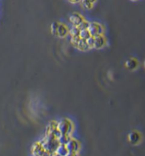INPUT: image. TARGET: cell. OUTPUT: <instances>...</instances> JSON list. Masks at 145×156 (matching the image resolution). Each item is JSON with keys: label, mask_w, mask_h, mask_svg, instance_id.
<instances>
[{"label": "cell", "mask_w": 145, "mask_h": 156, "mask_svg": "<svg viewBox=\"0 0 145 156\" xmlns=\"http://www.w3.org/2000/svg\"><path fill=\"white\" fill-rule=\"evenodd\" d=\"M43 148L47 152L49 155H53L55 154L57 148L60 145L58 138L51 134H46V138L44 140L40 141Z\"/></svg>", "instance_id": "cell-1"}, {"label": "cell", "mask_w": 145, "mask_h": 156, "mask_svg": "<svg viewBox=\"0 0 145 156\" xmlns=\"http://www.w3.org/2000/svg\"><path fill=\"white\" fill-rule=\"evenodd\" d=\"M57 128L62 135H69L72 131V124L69 119L64 118L57 124Z\"/></svg>", "instance_id": "cell-2"}, {"label": "cell", "mask_w": 145, "mask_h": 156, "mask_svg": "<svg viewBox=\"0 0 145 156\" xmlns=\"http://www.w3.org/2000/svg\"><path fill=\"white\" fill-rule=\"evenodd\" d=\"M88 30L89 31L91 36L94 37V38L101 35H103V32H104V28L103 26L98 22L89 23Z\"/></svg>", "instance_id": "cell-3"}, {"label": "cell", "mask_w": 145, "mask_h": 156, "mask_svg": "<svg viewBox=\"0 0 145 156\" xmlns=\"http://www.w3.org/2000/svg\"><path fill=\"white\" fill-rule=\"evenodd\" d=\"M66 147H67L68 151V155H76L78 153L79 148L78 142L74 139H70V141L66 145Z\"/></svg>", "instance_id": "cell-4"}, {"label": "cell", "mask_w": 145, "mask_h": 156, "mask_svg": "<svg viewBox=\"0 0 145 156\" xmlns=\"http://www.w3.org/2000/svg\"><path fill=\"white\" fill-rule=\"evenodd\" d=\"M84 21V18L79 13H73L69 16V22L73 26H79Z\"/></svg>", "instance_id": "cell-5"}, {"label": "cell", "mask_w": 145, "mask_h": 156, "mask_svg": "<svg viewBox=\"0 0 145 156\" xmlns=\"http://www.w3.org/2000/svg\"><path fill=\"white\" fill-rule=\"evenodd\" d=\"M32 153L34 155H49L46 151H45V149L43 148L42 144L40 142L37 143L36 144L34 145V146L32 148Z\"/></svg>", "instance_id": "cell-6"}, {"label": "cell", "mask_w": 145, "mask_h": 156, "mask_svg": "<svg viewBox=\"0 0 145 156\" xmlns=\"http://www.w3.org/2000/svg\"><path fill=\"white\" fill-rule=\"evenodd\" d=\"M106 44V40L103 35L96 36L94 38V48L96 49H101L103 48Z\"/></svg>", "instance_id": "cell-7"}, {"label": "cell", "mask_w": 145, "mask_h": 156, "mask_svg": "<svg viewBox=\"0 0 145 156\" xmlns=\"http://www.w3.org/2000/svg\"><path fill=\"white\" fill-rule=\"evenodd\" d=\"M69 34V29L65 24L59 23L57 28V36L60 38H65Z\"/></svg>", "instance_id": "cell-8"}, {"label": "cell", "mask_w": 145, "mask_h": 156, "mask_svg": "<svg viewBox=\"0 0 145 156\" xmlns=\"http://www.w3.org/2000/svg\"><path fill=\"white\" fill-rule=\"evenodd\" d=\"M74 47L81 51H87L90 49L88 44H87L86 41L82 38L79 39V41H78Z\"/></svg>", "instance_id": "cell-9"}, {"label": "cell", "mask_w": 145, "mask_h": 156, "mask_svg": "<svg viewBox=\"0 0 145 156\" xmlns=\"http://www.w3.org/2000/svg\"><path fill=\"white\" fill-rule=\"evenodd\" d=\"M96 0H81V4L84 9H91L94 7V4L96 3Z\"/></svg>", "instance_id": "cell-10"}, {"label": "cell", "mask_w": 145, "mask_h": 156, "mask_svg": "<svg viewBox=\"0 0 145 156\" xmlns=\"http://www.w3.org/2000/svg\"><path fill=\"white\" fill-rule=\"evenodd\" d=\"M56 155H68V151L67 147L65 145H60L59 147L57 148V151L55 152Z\"/></svg>", "instance_id": "cell-11"}, {"label": "cell", "mask_w": 145, "mask_h": 156, "mask_svg": "<svg viewBox=\"0 0 145 156\" xmlns=\"http://www.w3.org/2000/svg\"><path fill=\"white\" fill-rule=\"evenodd\" d=\"M71 138L69 137V135H61L58 138L60 143L61 145H67V143L70 141Z\"/></svg>", "instance_id": "cell-12"}, {"label": "cell", "mask_w": 145, "mask_h": 156, "mask_svg": "<svg viewBox=\"0 0 145 156\" xmlns=\"http://www.w3.org/2000/svg\"><path fill=\"white\" fill-rule=\"evenodd\" d=\"M80 29L78 28V26H72L69 30V34L71 37L79 36Z\"/></svg>", "instance_id": "cell-13"}, {"label": "cell", "mask_w": 145, "mask_h": 156, "mask_svg": "<svg viewBox=\"0 0 145 156\" xmlns=\"http://www.w3.org/2000/svg\"><path fill=\"white\" fill-rule=\"evenodd\" d=\"M90 36H91V34L88 29H84V30L80 31V34H79L80 38L84 39V40H87V39L89 38Z\"/></svg>", "instance_id": "cell-14"}, {"label": "cell", "mask_w": 145, "mask_h": 156, "mask_svg": "<svg viewBox=\"0 0 145 156\" xmlns=\"http://www.w3.org/2000/svg\"><path fill=\"white\" fill-rule=\"evenodd\" d=\"M58 26H59V23L57 22H53V24H51V26H50V31H51V34H53V36H57Z\"/></svg>", "instance_id": "cell-15"}, {"label": "cell", "mask_w": 145, "mask_h": 156, "mask_svg": "<svg viewBox=\"0 0 145 156\" xmlns=\"http://www.w3.org/2000/svg\"><path fill=\"white\" fill-rule=\"evenodd\" d=\"M89 26V22H87L86 20H84V22H82V24L78 26V28H79L81 31V30H84V29H88Z\"/></svg>", "instance_id": "cell-16"}, {"label": "cell", "mask_w": 145, "mask_h": 156, "mask_svg": "<svg viewBox=\"0 0 145 156\" xmlns=\"http://www.w3.org/2000/svg\"><path fill=\"white\" fill-rule=\"evenodd\" d=\"M86 41L87 42V44H88V45H89V48L90 49L94 48V37L90 36L89 38Z\"/></svg>", "instance_id": "cell-17"}, {"label": "cell", "mask_w": 145, "mask_h": 156, "mask_svg": "<svg viewBox=\"0 0 145 156\" xmlns=\"http://www.w3.org/2000/svg\"><path fill=\"white\" fill-rule=\"evenodd\" d=\"M68 1H69L70 3H72V4H76V3L80 2L81 0H68Z\"/></svg>", "instance_id": "cell-18"}]
</instances>
